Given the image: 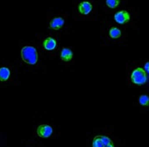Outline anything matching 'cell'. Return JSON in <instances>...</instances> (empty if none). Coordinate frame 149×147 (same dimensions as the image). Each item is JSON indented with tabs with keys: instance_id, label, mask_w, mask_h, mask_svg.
Wrapping results in <instances>:
<instances>
[{
	"instance_id": "11",
	"label": "cell",
	"mask_w": 149,
	"mask_h": 147,
	"mask_svg": "<svg viewBox=\"0 0 149 147\" xmlns=\"http://www.w3.org/2000/svg\"><path fill=\"white\" fill-rule=\"evenodd\" d=\"M109 36L113 39L118 38L121 36V31L117 27H113L109 31Z\"/></svg>"
},
{
	"instance_id": "5",
	"label": "cell",
	"mask_w": 149,
	"mask_h": 147,
	"mask_svg": "<svg viewBox=\"0 0 149 147\" xmlns=\"http://www.w3.org/2000/svg\"><path fill=\"white\" fill-rule=\"evenodd\" d=\"M114 18L118 23L125 24L130 20V16L126 10H121L115 14Z\"/></svg>"
},
{
	"instance_id": "3",
	"label": "cell",
	"mask_w": 149,
	"mask_h": 147,
	"mask_svg": "<svg viewBox=\"0 0 149 147\" xmlns=\"http://www.w3.org/2000/svg\"><path fill=\"white\" fill-rule=\"evenodd\" d=\"M93 147H114V144L109 137L104 135H98L94 138Z\"/></svg>"
},
{
	"instance_id": "10",
	"label": "cell",
	"mask_w": 149,
	"mask_h": 147,
	"mask_svg": "<svg viewBox=\"0 0 149 147\" xmlns=\"http://www.w3.org/2000/svg\"><path fill=\"white\" fill-rule=\"evenodd\" d=\"M10 76V71L7 67H1L0 69V80L6 81Z\"/></svg>"
},
{
	"instance_id": "14",
	"label": "cell",
	"mask_w": 149,
	"mask_h": 147,
	"mask_svg": "<svg viewBox=\"0 0 149 147\" xmlns=\"http://www.w3.org/2000/svg\"><path fill=\"white\" fill-rule=\"evenodd\" d=\"M145 68L146 69H147V71L148 72V62H147V64H146V66H145Z\"/></svg>"
},
{
	"instance_id": "13",
	"label": "cell",
	"mask_w": 149,
	"mask_h": 147,
	"mask_svg": "<svg viewBox=\"0 0 149 147\" xmlns=\"http://www.w3.org/2000/svg\"><path fill=\"white\" fill-rule=\"evenodd\" d=\"M139 101L140 104L143 106H148L149 102V98L147 95H141L139 97Z\"/></svg>"
},
{
	"instance_id": "2",
	"label": "cell",
	"mask_w": 149,
	"mask_h": 147,
	"mask_svg": "<svg viewBox=\"0 0 149 147\" xmlns=\"http://www.w3.org/2000/svg\"><path fill=\"white\" fill-rule=\"evenodd\" d=\"M132 82L137 85H142L147 82V75L145 70L141 67H138L135 69L131 75Z\"/></svg>"
},
{
	"instance_id": "7",
	"label": "cell",
	"mask_w": 149,
	"mask_h": 147,
	"mask_svg": "<svg viewBox=\"0 0 149 147\" xmlns=\"http://www.w3.org/2000/svg\"><path fill=\"white\" fill-rule=\"evenodd\" d=\"M65 21L61 18H56L52 20L49 23L50 28L54 30H59L64 25Z\"/></svg>"
},
{
	"instance_id": "12",
	"label": "cell",
	"mask_w": 149,
	"mask_h": 147,
	"mask_svg": "<svg viewBox=\"0 0 149 147\" xmlns=\"http://www.w3.org/2000/svg\"><path fill=\"white\" fill-rule=\"evenodd\" d=\"M119 3L120 1L118 0H107L106 5L111 9H115L118 6Z\"/></svg>"
},
{
	"instance_id": "9",
	"label": "cell",
	"mask_w": 149,
	"mask_h": 147,
	"mask_svg": "<svg viewBox=\"0 0 149 147\" xmlns=\"http://www.w3.org/2000/svg\"><path fill=\"white\" fill-rule=\"evenodd\" d=\"M72 56H73V53L70 49H67V48L63 49L61 53V58L63 61H65V62L70 61L72 58Z\"/></svg>"
},
{
	"instance_id": "1",
	"label": "cell",
	"mask_w": 149,
	"mask_h": 147,
	"mask_svg": "<svg viewBox=\"0 0 149 147\" xmlns=\"http://www.w3.org/2000/svg\"><path fill=\"white\" fill-rule=\"evenodd\" d=\"M22 58L26 64L34 65L37 63L38 54L35 48L31 46H25L22 49Z\"/></svg>"
},
{
	"instance_id": "8",
	"label": "cell",
	"mask_w": 149,
	"mask_h": 147,
	"mask_svg": "<svg viewBox=\"0 0 149 147\" xmlns=\"http://www.w3.org/2000/svg\"><path fill=\"white\" fill-rule=\"evenodd\" d=\"M43 46L46 50L52 51L56 47V41L52 38H47L46 40H44Z\"/></svg>"
},
{
	"instance_id": "6",
	"label": "cell",
	"mask_w": 149,
	"mask_h": 147,
	"mask_svg": "<svg viewBox=\"0 0 149 147\" xmlns=\"http://www.w3.org/2000/svg\"><path fill=\"white\" fill-rule=\"evenodd\" d=\"M92 5L89 2L84 1L79 5L78 10L81 14H88L92 10Z\"/></svg>"
},
{
	"instance_id": "4",
	"label": "cell",
	"mask_w": 149,
	"mask_h": 147,
	"mask_svg": "<svg viewBox=\"0 0 149 147\" xmlns=\"http://www.w3.org/2000/svg\"><path fill=\"white\" fill-rule=\"evenodd\" d=\"M52 128L48 124H41L38 126L37 130L38 135L42 138L49 137L52 135Z\"/></svg>"
}]
</instances>
